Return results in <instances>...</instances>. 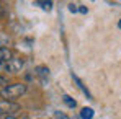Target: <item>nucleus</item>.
Segmentation results:
<instances>
[{"mask_svg": "<svg viewBox=\"0 0 121 119\" xmlns=\"http://www.w3.org/2000/svg\"><path fill=\"white\" fill-rule=\"evenodd\" d=\"M25 93H26V85L25 83H13V85H7L5 88L0 90V98L7 99V101H13Z\"/></svg>", "mask_w": 121, "mask_h": 119, "instance_id": "nucleus-1", "label": "nucleus"}, {"mask_svg": "<svg viewBox=\"0 0 121 119\" xmlns=\"http://www.w3.org/2000/svg\"><path fill=\"white\" fill-rule=\"evenodd\" d=\"M20 111V104H17L15 101H7V99H0V114H7L12 116L15 113Z\"/></svg>", "mask_w": 121, "mask_h": 119, "instance_id": "nucleus-2", "label": "nucleus"}, {"mask_svg": "<svg viewBox=\"0 0 121 119\" xmlns=\"http://www.w3.org/2000/svg\"><path fill=\"white\" fill-rule=\"evenodd\" d=\"M23 59H18V57H12V60L10 62H7V70L8 72H20L21 69H23Z\"/></svg>", "mask_w": 121, "mask_h": 119, "instance_id": "nucleus-3", "label": "nucleus"}, {"mask_svg": "<svg viewBox=\"0 0 121 119\" xmlns=\"http://www.w3.org/2000/svg\"><path fill=\"white\" fill-rule=\"evenodd\" d=\"M12 60V51L8 47H0V64H7Z\"/></svg>", "mask_w": 121, "mask_h": 119, "instance_id": "nucleus-4", "label": "nucleus"}, {"mask_svg": "<svg viewBox=\"0 0 121 119\" xmlns=\"http://www.w3.org/2000/svg\"><path fill=\"white\" fill-rule=\"evenodd\" d=\"M80 116L82 119H92L93 118V109H90V108H83L80 111Z\"/></svg>", "mask_w": 121, "mask_h": 119, "instance_id": "nucleus-5", "label": "nucleus"}, {"mask_svg": "<svg viewBox=\"0 0 121 119\" xmlns=\"http://www.w3.org/2000/svg\"><path fill=\"white\" fill-rule=\"evenodd\" d=\"M36 74H38L39 77L44 78V77H48V75H49V69H48V67H44V65H39V67L36 69Z\"/></svg>", "mask_w": 121, "mask_h": 119, "instance_id": "nucleus-6", "label": "nucleus"}, {"mask_svg": "<svg viewBox=\"0 0 121 119\" xmlns=\"http://www.w3.org/2000/svg\"><path fill=\"white\" fill-rule=\"evenodd\" d=\"M36 5H41L43 10H51L52 8V2H36Z\"/></svg>", "mask_w": 121, "mask_h": 119, "instance_id": "nucleus-7", "label": "nucleus"}, {"mask_svg": "<svg viewBox=\"0 0 121 119\" xmlns=\"http://www.w3.org/2000/svg\"><path fill=\"white\" fill-rule=\"evenodd\" d=\"M64 103H65V104H67L69 108H75V101L70 98V96H67V95L64 96Z\"/></svg>", "mask_w": 121, "mask_h": 119, "instance_id": "nucleus-8", "label": "nucleus"}, {"mask_svg": "<svg viewBox=\"0 0 121 119\" xmlns=\"http://www.w3.org/2000/svg\"><path fill=\"white\" fill-rule=\"evenodd\" d=\"M54 118H56V119H70L69 116H65L64 113H59V111H56V113H54Z\"/></svg>", "mask_w": 121, "mask_h": 119, "instance_id": "nucleus-9", "label": "nucleus"}, {"mask_svg": "<svg viewBox=\"0 0 121 119\" xmlns=\"http://www.w3.org/2000/svg\"><path fill=\"white\" fill-rule=\"evenodd\" d=\"M69 10H70L72 13H75V12H77L79 8H77V5H74V3H70V5H69Z\"/></svg>", "mask_w": 121, "mask_h": 119, "instance_id": "nucleus-10", "label": "nucleus"}, {"mask_svg": "<svg viewBox=\"0 0 121 119\" xmlns=\"http://www.w3.org/2000/svg\"><path fill=\"white\" fill-rule=\"evenodd\" d=\"M3 70H7V64H0V72H3Z\"/></svg>", "mask_w": 121, "mask_h": 119, "instance_id": "nucleus-11", "label": "nucleus"}, {"mask_svg": "<svg viewBox=\"0 0 121 119\" xmlns=\"http://www.w3.org/2000/svg\"><path fill=\"white\" fill-rule=\"evenodd\" d=\"M79 12H80V13H87V8H85V7H80Z\"/></svg>", "mask_w": 121, "mask_h": 119, "instance_id": "nucleus-12", "label": "nucleus"}, {"mask_svg": "<svg viewBox=\"0 0 121 119\" xmlns=\"http://www.w3.org/2000/svg\"><path fill=\"white\" fill-rule=\"evenodd\" d=\"M5 119H15V118H13V116H7Z\"/></svg>", "mask_w": 121, "mask_h": 119, "instance_id": "nucleus-13", "label": "nucleus"}, {"mask_svg": "<svg viewBox=\"0 0 121 119\" xmlns=\"http://www.w3.org/2000/svg\"><path fill=\"white\" fill-rule=\"evenodd\" d=\"M120 28H121V21H120Z\"/></svg>", "mask_w": 121, "mask_h": 119, "instance_id": "nucleus-14", "label": "nucleus"}]
</instances>
